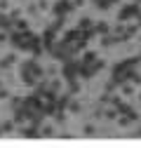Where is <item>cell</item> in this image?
I'll use <instances>...</instances> for the list:
<instances>
[{
	"label": "cell",
	"instance_id": "6da1fadb",
	"mask_svg": "<svg viewBox=\"0 0 141 148\" xmlns=\"http://www.w3.org/2000/svg\"><path fill=\"white\" fill-rule=\"evenodd\" d=\"M139 14H141V5H139V3H129V5H125V7L120 10L118 21H129V19H136Z\"/></svg>",
	"mask_w": 141,
	"mask_h": 148
},
{
	"label": "cell",
	"instance_id": "7a4b0ae2",
	"mask_svg": "<svg viewBox=\"0 0 141 148\" xmlns=\"http://www.w3.org/2000/svg\"><path fill=\"white\" fill-rule=\"evenodd\" d=\"M78 71H80V59H70V61H66L64 64V68H61V75L66 78V82L68 80H75L78 78Z\"/></svg>",
	"mask_w": 141,
	"mask_h": 148
},
{
	"label": "cell",
	"instance_id": "3957f363",
	"mask_svg": "<svg viewBox=\"0 0 141 148\" xmlns=\"http://www.w3.org/2000/svg\"><path fill=\"white\" fill-rule=\"evenodd\" d=\"M75 7L70 5V0H59V3L52 5V12H54V16H66L68 12H73Z\"/></svg>",
	"mask_w": 141,
	"mask_h": 148
},
{
	"label": "cell",
	"instance_id": "277c9868",
	"mask_svg": "<svg viewBox=\"0 0 141 148\" xmlns=\"http://www.w3.org/2000/svg\"><path fill=\"white\" fill-rule=\"evenodd\" d=\"M80 35H82V31H80V28H70V31H66V33H64V38H61V40H64V42H68V45H73V42L80 38Z\"/></svg>",
	"mask_w": 141,
	"mask_h": 148
},
{
	"label": "cell",
	"instance_id": "5b68a950",
	"mask_svg": "<svg viewBox=\"0 0 141 148\" xmlns=\"http://www.w3.org/2000/svg\"><path fill=\"white\" fill-rule=\"evenodd\" d=\"M14 28V21L10 19V14H3V12H0V31H12Z\"/></svg>",
	"mask_w": 141,
	"mask_h": 148
},
{
	"label": "cell",
	"instance_id": "8992f818",
	"mask_svg": "<svg viewBox=\"0 0 141 148\" xmlns=\"http://www.w3.org/2000/svg\"><path fill=\"white\" fill-rule=\"evenodd\" d=\"M125 80L127 82H134V85H141V73H136L134 68H127L125 71Z\"/></svg>",
	"mask_w": 141,
	"mask_h": 148
},
{
	"label": "cell",
	"instance_id": "52a82bcc",
	"mask_svg": "<svg viewBox=\"0 0 141 148\" xmlns=\"http://www.w3.org/2000/svg\"><path fill=\"white\" fill-rule=\"evenodd\" d=\"M68 101H70V94H59L57 97V110H66Z\"/></svg>",
	"mask_w": 141,
	"mask_h": 148
},
{
	"label": "cell",
	"instance_id": "ba28073f",
	"mask_svg": "<svg viewBox=\"0 0 141 148\" xmlns=\"http://www.w3.org/2000/svg\"><path fill=\"white\" fill-rule=\"evenodd\" d=\"M94 31H97V35L111 33V28H108V24H106V21H97V24H94Z\"/></svg>",
	"mask_w": 141,
	"mask_h": 148
},
{
	"label": "cell",
	"instance_id": "9c48e42d",
	"mask_svg": "<svg viewBox=\"0 0 141 148\" xmlns=\"http://www.w3.org/2000/svg\"><path fill=\"white\" fill-rule=\"evenodd\" d=\"M14 61H16V54H7L5 59H0V68L5 71V68H10V66H12Z\"/></svg>",
	"mask_w": 141,
	"mask_h": 148
},
{
	"label": "cell",
	"instance_id": "30bf717a",
	"mask_svg": "<svg viewBox=\"0 0 141 148\" xmlns=\"http://www.w3.org/2000/svg\"><path fill=\"white\" fill-rule=\"evenodd\" d=\"M94 59H97V52H92V49H87V52L82 54V59H80V64H85V66H87V64H92Z\"/></svg>",
	"mask_w": 141,
	"mask_h": 148
},
{
	"label": "cell",
	"instance_id": "8fae6325",
	"mask_svg": "<svg viewBox=\"0 0 141 148\" xmlns=\"http://www.w3.org/2000/svg\"><path fill=\"white\" fill-rule=\"evenodd\" d=\"M92 26H94V21L90 19V16H82V19L78 21V28L80 31H87V28H92Z\"/></svg>",
	"mask_w": 141,
	"mask_h": 148
},
{
	"label": "cell",
	"instance_id": "7c38bea8",
	"mask_svg": "<svg viewBox=\"0 0 141 148\" xmlns=\"http://www.w3.org/2000/svg\"><path fill=\"white\" fill-rule=\"evenodd\" d=\"M80 92V82L78 80H68V94L73 97V94H78Z\"/></svg>",
	"mask_w": 141,
	"mask_h": 148
},
{
	"label": "cell",
	"instance_id": "4fadbf2b",
	"mask_svg": "<svg viewBox=\"0 0 141 148\" xmlns=\"http://www.w3.org/2000/svg\"><path fill=\"white\" fill-rule=\"evenodd\" d=\"M115 110H118V115H127V113H129V110H134V108H132V106H127V103H122V101H120V103L115 106Z\"/></svg>",
	"mask_w": 141,
	"mask_h": 148
},
{
	"label": "cell",
	"instance_id": "5bb4252c",
	"mask_svg": "<svg viewBox=\"0 0 141 148\" xmlns=\"http://www.w3.org/2000/svg\"><path fill=\"white\" fill-rule=\"evenodd\" d=\"M64 21H66V16H57V21H52V31H61L64 28Z\"/></svg>",
	"mask_w": 141,
	"mask_h": 148
},
{
	"label": "cell",
	"instance_id": "9a60e30c",
	"mask_svg": "<svg viewBox=\"0 0 141 148\" xmlns=\"http://www.w3.org/2000/svg\"><path fill=\"white\" fill-rule=\"evenodd\" d=\"M14 28H16V31H26V28H28V21L19 16V19H14Z\"/></svg>",
	"mask_w": 141,
	"mask_h": 148
},
{
	"label": "cell",
	"instance_id": "2e32d148",
	"mask_svg": "<svg viewBox=\"0 0 141 148\" xmlns=\"http://www.w3.org/2000/svg\"><path fill=\"white\" fill-rule=\"evenodd\" d=\"M0 127H3V132H5V134H10V132H14V127H16V125H14V120H7V122H3Z\"/></svg>",
	"mask_w": 141,
	"mask_h": 148
},
{
	"label": "cell",
	"instance_id": "e0dca14e",
	"mask_svg": "<svg viewBox=\"0 0 141 148\" xmlns=\"http://www.w3.org/2000/svg\"><path fill=\"white\" fill-rule=\"evenodd\" d=\"M103 118H106V120H118V110H115V106L106 110V113H103Z\"/></svg>",
	"mask_w": 141,
	"mask_h": 148
},
{
	"label": "cell",
	"instance_id": "ac0fdd59",
	"mask_svg": "<svg viewBox=\"0 0 141 148\" xmlns=\"http://www.w3.org/2000/svg\"><path fill=\"white\" fill-rule=\"evenodd\" d=\"M125 71H127V68H125V64H122V61H120V64H115V66L111 68L113 75H120V73H125Z\"/></svg>",
	"mask_w": 141,
	"mask_h": 148
},
{
	"label": "cell",
	"instance_id": "d6986e66",
	"mask_svg": "<svg viewBox=\"0 0 141 148\" xmlns=\"http://www.w3.org/2000/svg\"><path fill=\"white\" fill-rule=\"evenodd\" d=\"M52 134H54V127H49V125L40 127V136H52Z\"/></svg>",
	"mask_w": 141,
	"mask_h": 148
},
{
	"label": "cell",
	"instance_id": "ffe728a7",
	"mask_svg": "<svg viewBox=\"0 0 141 148\" xmlns=\"http://www.w3.org/2000/svg\"><path fill=\"white\" fill-rule=\"evenodd\" d=\"M139 61H141L139 57H132V59H125V61H122V64H125V68H134V66H136Z\"/></svg>",
	"mask_w": 141,
	"mask_h": 148
},
{
	"label": "cell",
	"instance_id": "44dd1931",
	"mask_svg": "<svg viewBox=\"0 0 141 148\" xmlns=\"http://www.w3.org/2000/svg\"><path fill=\"white\" fill-rule=\"evenodd\" d=\"M54 122H59V125L66 122V113H64V110H57V113H54Z\"/></svg>",
	"mask_w": 141,
	"mask_h": 148
},
{
	"label": "cell",
	"instance_id": "7402d4cb",
	"mask_svg": "<svg viewBox=\"0 0 141 148\" xmlns=\"http://www.w3.org/2000/svg\"><path fill=\"white\" fill-rule=\"evenodd\" d=\"M68 110L70 113H80V103L78 101H68Z\"/></svg>",
	"mask_w": 141,
	"mask_h": 148
},
{
	"label": "cell",
	"instance_id": "603a6c76",
	"mask_svg": "<svg viewBox=\"0 0 141 148\" xmlns=\"http://www.w3.org/2000/svg\"><path fill=\"white\" fill-rule=\"evenodd\" d=\"M10 103H12V110H14V108H19V106L24 103V99H21V97H12V101H10Z\"/></svg>",
	"mask_w": 141,
	"mask_h": 148
},
{
	"label": "cell",
	"instance_id": "cb8c5ba5",
	"mask_svg": "<svg viewBox=\"0 0 141 148\" xmlns=\"http://www.w3.org/2000/svg\"><path fill=\"white\" fill-rule=\"evenodd\" d=\"M120 87H122V94H127V97H129L132 92H134V87H132V85H127V82H122Z\"/></svg>",
	"mask_w": 141,
	"mask_h": 148
},
{
	"label": "cell",
	"instance_id": "d4e9b609",
	"mask_svg": "<svg viewBox=\"0 0 141 148\" xmlns=\"http://www.w3.org/2000/svg\"><path fill=\"white\" fill-rule=\"evenodd\" d=\"M118 125H120V127H127V125H132V120H129L127 115H122V118H118Z\"/></svg>",
	"mask_w": 141,
	"mask_h": 148
},
{
	"label": "cell",
	"instance_id": "484cf974",
	"mask_svg": "<svg viewBox=\"0 0 141 148\" xmlns=\"http://www.w3.org/2000/svg\"><path fill=\"white\" fill-rule=\"evenodd\" d=\"M49 89L59 92V89H61V80H52V82H49Z\"/></svg>",
	"mask_w": 141,
	"mask_h": 148
},
{
	"label": "cell",
	"instance_id": "4316f807",
	"mask_svg": "<svg viewBox=\"0 0 141 148\" xmlns=\"http://www.w3.org/2000/svg\"><path fill=\"white\" fill-rule=\"evenodd\" d=\"M97 7H99V10H108V7H111V3H108V0H99Z\"/></svg>",
	"mask_w": 141,
	"mask_h": 148
},
{
	"label": "cell",
	"instance_id": "83f0119b",
	"mask_svg": "<svg viewBox=\"0 0 141 148\" xmlns=\"http://www.w3.org/2000/svg\"><path fill=\"white\" fill-rule=\"evenodd\" d=\"M19 16H21V10H12V12H10V19H12V21L19 19Z\"/></svg>",
	"mask_w": 141,
	"mask_h": 148
},
{
	"label": "cell",
	"instance_id": "f1b7e54d",
	"mask_svg": "<svg viewBox=\"0 0 141 148\" xmlns=\"http://www.w3.org/2000/svg\"><path fill=\"white\" fill-rule=\"evenodd\" d=\"M82 132H85V134H87V136H92V134H94V132H97V129H94V127H92V125H87V127H85V129H82Z\"/></svg>",
	"mask_w": 141,
	"mask_h": 148
},
{
	"label": "cell",
	"instance_id": "f546056e",
	"mask_svg": "<svg viewBox=\"0 0 141 148\" xmlns=\"http://www.w3.org/2000/svg\"><path fill=\"white\" fill-rule=\"evenodd\" d=\"M47 7H49V5H47V0H38V10H40V12L47 10Z\"/></svg>",
	"mask_w": 141,
	"mask_h": 148
},
{
	"label": "cell",
	"instance_id": "4dcf8cb0",
	"mask_svg": "<svg viewBox=\"0 0 141 148\" xmlns=\"http://www.w3.org/2000/svg\"><path fill=\"white\" fill-rule=\"evenodd\" d=\"M115 87H118V85H115V82H113V80H108V82H106V92H113V89H115Z\"/></svg>",
	"mask_w": 141,
	"mask_h": 148
},
{
	"label": "cell",
	"instance_id": "1f68e13d",
	"mask_svg": "<svg viewBox=\"0 0 141 148\" xmlns=\"http://www.w3.org/2000/svg\"><path fill=\"white\" fill-rule=\"evenodd\" d=\"M10 7V0H0V12H5Z\"/></svg>",
	"mask_w": 141,
	"mask_h": 148
},
{
	"label": "cell",
	"instance_id": "d6a6232c",
	"mask_svg": "<svg viewBox=\"0 0 141 148\" xmlns=\"http://www.w3.org/2000/svg\"><path fill=\"white\" fill-rule=\"evenodd\" d=\"M7 97H10V92L5 87H0V99H7Z\"/></svg>",
	"mask_w": 141,
	"mask_h": 148
},
{
	"label": "cell",
	"instance_id": "836d02e7",
	"mask_svg": "<svg viewBox=\"0 0 141 148\" xmlns=\"http://www.w3.org/2000/svg\"><path fill=\"white\" fill-rule=\"evenodd\" d=\"M70 5H73V7H82L85 0H70Z\"/></svg>",
	"mask_w": 141,
	"mask_h": 148
},
{
	"label": "cell",
	"instance_id": "e575fe53",
	"mask_svg": "<svg viewBox=\"0 0 141 148\" xmlns=\"http://www.w3.org/2000/svg\"><path fill=\"white\" fill-rule=\"evenodd\" d=\"M136 26H139V28H141V14H139V16H136Z\"/></svg>",
	"mask_w": 141,
	"mask_h": 148
},
{
	"label": "cell",
	"instance_id": "d590c367",
	"mask_svg": "<svg viewBox=\"0 0 141 148\" xmlns=\"http://www.w3.org/2000/svg\"><path fill=\"white\" fill-rule=\"evenodd\" d=\"M108 3H111V5H113V3H120V0H108Z\"/></svg>",
	"mask_w": 141,
	"mask_h": 148
},
{
	"label": "cell",
	"instance_id": "8d00e7d4",
	"mask_svg": "<svg viewBox=\"0 0 141 148\" xmlns=\"http://www.w3.org/2000/svg\"><path fill=\"white\" fill-rule=\"evenodd\" d=\"M3 134H5V132H3V127H0V136H3Z\"/></svg>",
	"mask_w": 141,
	"mask_h": 148
},
{
	"label": "cell",
	"instance_id": "74e56055",
	"mask_svg": "<svg viewBox=\"0 0 141 148\" xmlns=\"http://www.w3.org/2000/svg\"><path fill=\"white\" fill-rule=\"evenodd\" d=\"M136 136H141V129H139V132H136Z\"/></svg>",
	"mask_w": 141,
	"mask_h": 148
},
{
	"label": "cell",
	"instance_id": "f35d334b",
	"mask_svg": "<svg viewBox=\"0 0 141 148\" xmlns=\"http://www.w3.org/2000/svg\"><path fill=\"white\" fill-rule=\"evenodd\" d=\"M0 87H3V82H0Z\"/></svg>",
	"mask_w": 141,
	"mask_h": 148
}]
</instances>
